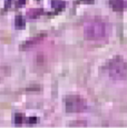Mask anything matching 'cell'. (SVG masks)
Wrapping results in <instances>:
<instances>
[{"label":"cell","instance_id":"obj_1","mask_svg":"<svg viewBox=\"0 0 127 128\" xmlns=\"http://www.w3.org/2000/svg\"><path fill=\"white\" fill-rule=\"evenodd\" d=\"M109 26L102 20H92L84 27V35L88 40H102L109 35Z\"/></svg>","mask_w":127,"mask_h":128},{"label":"cell","instance_id":"obj_2","mask_svg":"<svg viewBox=\"0 0 127 128\" xmlns=\"http://www.w3.org/2000/svg\"><path fill=\"white\" fill-rule=\"evenodd\" d=\"M108 75L114 80H124L127 78V61L122 56H115L107 66Z\"/></svg>","mask_w":127,"mask_h":128},{"label":"cell","instance_id":"obj_3","mask_svg":"<svg viewBox=\"0 0 127 128\" xmlns=\"http://www.w3.org/2000/svg\"><path fill=\"white\" fill-rule=\"evenodd\" d=\"M65 108L68 112H82L87 109V102L78 95H70L65 98Z\"/></svg>","mask_w":127,"mask_h":128},{"label":"cell","instance_id":"obj_4","mask_svg":"<svg viewBox=\"0 0 127 128\" xmlns=\"http://www.w3.org/2000/svg\"><path fill=\"white\" fill-rule=\"evenodd\" d=\"M109 6L114 11H123L125 8V1L124 0H109Z\"/></svg>","mask_w":127,"mask_h":128},{"label":"cell","instance_id":"obj_5","mask_svg":"<svg viewBox=\"0 0 127 128\" xmlns=\"http://www.w3.org/2000/svg\"><path fill=\"white\" fill-rule=\"evenodd\" d=\"M42 14V10L41 9H31V10L28 11V16L30 17V18H34V17L38 16V14Z\"/></svg>","mask_w":127,"mask_h":128},{"label":"cell","instance_id":"obj_6","mask_svg":"<svg viewBox=\"0 0 127 128\" xmlns=\"http://www.w3.org/2000/svg\"><path fill=\"white\" fill-rule=\"evenodd\" d=\"M24 24H25V21L22 20V17L19 16L18 18H16V24L17 26H24Z\"/></svg>","mask_w":127,"mask_h":128}]
</instances>
